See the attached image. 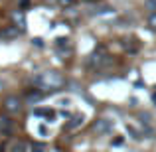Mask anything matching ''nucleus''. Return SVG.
<instances>
[{
    "mask_svg": "<svg viewBox=\"0 0 156 152\" xmlns=\"http://www.w3.org/2000/svg\"><path fill=\"white\" fill-rule=\"evenodd\" d=\"M34 85L40 87L42 91H59L65 85V77L55 69H48V71H42L34 77Z\"/></svg>",
    "mask_w": 156,
    "mask_h": 152,
    "instance_id": "obj_1",
    "label": "nucleus"
},
{
    "mask_svg": "<svg viewBox=\"0 0 156 152\" xmlns=\"http://www.w3.org/2000/svg\"><path fill=\"white\" fill-rule=\"evenodd\" d=\"M4 152H30V146H28L26 140L12 138V140L6 142V146H4Z\"/></svg>",
    "mask_w": 156,
    "mask_h": 152,
    "instance_id": "obj_2",
    "label": "nucleus"
},
{
    "mask_svg": "<svg viewBox=\"0 0 156 152\" xmlns=\"http://www.w3.org/2000/svg\"><path fill=\"white\" fill-rule=\"evenodd\" d=\"M4 109H6V113H20L22 111V101L18 99V97H14V95H10V97H6V101H4Z\"/></svg>",
    "mask_w": 156,
    "mask_h": 152,
    "instance_id": "obj_3",
    "label": "nucleus"
},
{
    "mask_svg": "<svg viewBox=\"0 0 156 152\" xmlns=\"http://www.w3.org/2000/svg\"><path fill=\"white\" fill-rule=\"evenodd\" d=\"M93 130H95L97 134H105V133H109V130H111V122L105 121V118H99V121L93 122Z\"/></svg>",
    "mask_w": 156,
    "mask_h": 152,
    "instance_id": "obj_4",
    "label": "nucleus"
},
{
    "mask_svg": "<svg viewBox=\"0 0 156 152\" xmlns=\"http://www.w3.org/2000/svg\"><path fill=\"white\" fill-rule=\"evenodd\" d=\"M83 121H85L83 115H75V117L65 125V130H73V129H77V126H81V125H83Z\"/></svg>",
    "mask_w": 156,
    "mask_h": 152,
    "instance_id": "obj_5",
    "label": "nucleus"
},
{
    "mask_svg": "<svg viewBox=\"0 0 156 152\" xmlns=\"http://www.w3.org/2000/svg\"><path fill=\"white\" fill-rule=\"evenodd\" d=\"M12 20H14V26H20V30L26 28V18H24V12L18 10V12H12Z\"/></svg>",
    "mask_w": 156,
    "mask_h": 152,
    "instance_id": "obj_6",
    "label": "nucleus"
},
{
    "mask_svg": "<svg viewBox=\"0 0 156 152\" xmlns=\"http://www.w3.org/2000/svg\"><path fill=\"white\" fill-rule=\"evenodd\" d=\"M34 113L38 115V117H46V118H53V117H55V111H53V109H36Z\"/></svg>",
    "mask_w": 156,
    "mask_h": 152,
    "instance_id": "obj_7",
    "label": "nucleus"
},
{
    "mask_svg": "<svg viewBox=\"0 0 156 152\" xmlns=\"http://www.w3.org/2000/svg\"><path fill=\"white\" fill-rule=\"evenodd\" d=\"M42 95H44L42 91H28V93H26V101H28V103H36V101L42 99Z\"/></svg>",
    "mask_w": 156,
    "mask_h": 152,
    "instance_id": "obj_8",
    "label": "nucleus"
},
{
    "mask_svg": "<svg viewBox=\"0 0 156 152\" xmlns=\"http://www.w3.org/2000/svg\"><path fill=\"white\" fill-rule=\"evenodd\" d=\"M22 30H18V26H10V28H6V30L2 32V36H6V38H14V36H18Z\"/></svg>",
    "mask_w": 156,
    "mask_h": 152,
    "instance_id": "obj_9",
    "label": "nucleus"
},
{
    "mask_svg": "<svg viewBox=\"0 0 156 152\" xmlns=\"http://www.w3.org/2000/svg\"><path fill=\"white\" fill-rule=\"evenodd\" d=\"M148 28L152 32H156V12H152V14L148 16Z\"/></svg>",
    "mask_w": 156,
    "mask_h": 152,
    "instance_id": "obj_10",
    "label": "nucleus"
},
{
    "mask_svg": "<svg viewBox=\"0 0 156 152\" xmlns=\"http://www.w3.org/2000/svg\"><path fill=\"white\" fill-rule=\"evenodd\" d=\"M75 2L77 0H57V4L61 8H71V6H75Z\"/></svg>",
    "mask_w": 156,
    "mask_h": 152,
    "instance_id": "obj_11",
    "label": "nucleus"
},
{
    "mask_svg": "<svg viewBox=\"0 0 156 152\" xmlns=\"http://www.w3.org/2000/svg\"><path fill=\"white\" fill-rule=\"evenodd\" d=\"M146 6H148L150 10H154V12H156V0H146Z\"/></svg>",
    "mask_w": 156,
    "mask_h": 152,
    "instance_id": "obj_12",
    "label": "nucleus"
},
{
    "mask_svg": "<svg viewBox=\"0 0 156 152\" xmlns=\"http://www.w3.org/2000/svg\"><path fill=\"white\" fill-rule=\"evenodd\" d=\"M28 2L30 0H20V6H28Z\"/></svg>",
    "mask_w": 156,
    "mask_h": 152,
    "instance_id": "obj_13",
    "label": "nucleus"
}]
</instances>
